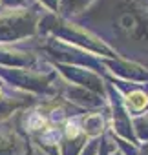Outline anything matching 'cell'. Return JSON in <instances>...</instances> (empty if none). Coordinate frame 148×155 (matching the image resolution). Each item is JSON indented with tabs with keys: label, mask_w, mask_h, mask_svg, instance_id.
Returning <instances> with one entry per match:
<instances>
[{
	"label": "cell",
	"mask_w": 148,
	"mask_h": 155,
	"mask_svg": "<svg viewBox=\"0 0 148 155\" xmlns=\"http://www.w3.org/2000/svg\"><path fill=\"white\" fill-rule=\"evenodd\" d=\"M33 2L39 4L44 11L53 13V15H59V0H33Z\"/></svg>",
	"instance_id": "cell-18"
},
{
	"label": "cell",
	"mask_w": 148,
	"mask_h": 155,
	"mask_svg": "<svg viewBox=\"0 0 148 155\" xmlns=\"http://www.w3.org/2000/svg\"><path fill=\"white\" fill-rule=\"evenodd\" d=\"M108 155H123V153H121V151H119V150L115 148V144H113V148H112V151H110Z\"/></svg>",
	"instance_id": "cell-22"
},
{
	"label": "cell",
	"mask_w": 148,
	"mask_h": 155,
	"mask_svg": "<svg viewBox=\"0 0 148 155\" xmlns=\"http://www.w3.org/2000/svg\"><path fill=\"white\" fill-rule=\"evenodd\" d=\"M101 62L104 66V71L115 79L126 81V82H137V84H148V69H144L143 66L113 57V58H106L101 57Z\"/></svg>",
	"instance_id": "cell-12"
},
{
	"label": "cell",
	"mask_w": 148,
	"mask_h": 155,
	"mask_svg": "<svg viewBox=\"0 0 148 155\" xmlns=\"http://www.w3.org/2000/svg\"><path fill=\"white\" fill-rule=\"evenodd\" d=\"M0 79L15 90L29 93L39 99L55 97V82L59 79L57 71L49 62L44 60L40 68L28 69V68H4L0 66Z\"/></svg>",
	"instance_id": "cell-3"
},
{
	"label": "cell",
	"mask_w": 148,
	"mask_h": 155,
	"mask_svg": "<svg viewBox=\"0 0 148 155\" xmlns=\"http://www.w3.org/2000/svg\"><path fill=\"white\" fill-rule=\"evenodd\" d=\"M97 148H99V139H93V140H90L84 146V150L81 151V155H95L97 153Z\"/></svg>",
	"instance_id": "cell-19"
},
{
	"label": "cell",
	"mask_w": 148,
	"mask_h": 155,
	"mask_svg": "<svg viewBox=\"0 0 148 155\" xmlns=\"http://www.w3.org/2000/svg\"><path fill=\"white\" fill-rule=\"evenodd\" d=\"M106 102H108V131H112L113 135L139 144L132 128V117L128 113V110L124 108L121 95L115 91V88L112 84L106 82Z\"/></svg>",
	"instance_id": "cell-5"
},
{
	"label": "cell",
	"mask_w": 148,
	"mask_h": 155,
	"mask_svg": "<svg viewBox=\"0 0 148 155\" xmlns=\"http://www.w3.org/2000/svg\"><path fill=\"white\" fill-rule=\"evenodd\" d=\"M29 142L17 131L13 120L0 122V155H26Z\"/></svg>",
	"instance_id": "cell-13"
},
{
	"label": "cell",
	"mask_w": 148,
	"mask_h": 155,
	"mask_svg": "<svg viewBox=\"0 0 148 155\" xmlns=\"http://www.w3.org/2000/svg\"><path fill=\"white\" fill-rule=\"evenodd\" d=\"M55 90H57V97H60L62 101L69 102L71 106H75L82 111H97V110L108 108V102L104 97H101V95H97L86 88L69 84V82L62 81L60 77L55 82Z\"/></svg>",
	"instance_id": "cell-7"
},
{
	"label": "cell",
	"mask_w": 148,
	"mask_h": 155,
	"mask_svg": "<svg viewBox=\"0 0 148 155\" xmlns=\"http://www.w3.org/2000/svg\"><path fill=\"white\" fill-rule=\"evenodd\" d=\"M26 155H46V153H44V151H40L39 148H35L33 144H29V146H28V151H26Z\"/></svg>",
	"instance_id": "cell-20"
},
{
	"label": "cell",
	"mask_w": 148,
	"mask_h": 155,
	"mask_svg": "<svg viewBox=\"0 0 148 155\" xmlns=\"http://www.w3.org/2000/svg\"><path fill=\"white\" fill-rule=\"evenodd\" d=\"M51 66L62 81H66L69 84H75V86H81V88H86V90L106 99V81L101 73L92 71L88 68H81V66H66V64H51Z\"/></svg>",
	"instance_id": "cell-8"
},
{
	"label": "cell",
	"mask_w": 148,
	"mask_h": 155,
	"mask_svg": "<svg viewBox=\"0 0 148 155\" xmlns=\"http://www.w3.org/2000/svg\"><path fill=\"white\" fill-rule=\"evenodd\" d=\"M44 64V58L31 48L29 40L20 44H0V66L4 68H28L35 69Z\"/></svg>",
	"instance_id": "cell-9"
},
{
	"label": "cell",
	"mask_w": 148,
	"mask_h": 155,
	"mask_svg": "<svg viewBox=\"0 0 148 155\" xmlns=\"http://www.w3.org/2000/svg\"><path fill=\"white\" fill-rule=\"evenodd\" d=\"M144 86H146V90H148V84H144Z\"/></svg>",
	"instance_id": "cell-23"
},
{
	"label": "cell",
	"mask_w": 148,
	"mask_h": 155,
	"mask_svg": "<svg viewBox=\"0 0 148 155\" xmlns=\"http://www.w3.org/2000/svg\"><path fill=\"white\" fill-rule=\"evenodd\" d=\"M44 9L39 4L18 9H0V44H20L39 35Z\"/></svg>",
	"instance_id": "cell-4"
},
{
	"label": "cell",
	"mask_w": 148,
	"mask_h": 155,
	"mask_svg": "<svg viewBox=\"0 0 148 155\" xmlns=\"http://www.w3.org/2000/svg\"><path fill=\"white\" fill-rule=\"evenodd\" d=\"M132 128H133V133L139 144L148 142V113L132 117Z\"/></svg>",
	"instance_id": "cell-16"
},
{
	"label": "cell",
	"mask_w": 148,
	"mask_h": 155,
	"mask_svg": "<svg viewBox=\"0 0 148 155\" xmlns=\"http://www.w3.org/2000/svg\"><path fill=\"white\" fill-rule=\"evenodd\" d=\"M33 4V0H0V9H18L28 8Z\"/></svg>",
	"instance_id": "cell-17"
},
{
	"label": "cell",
	"mask_w": 148,
	"mask_h": 155,
	"mask_svg": "<svg viewBox=\"0 0 148 155\" xmlns=\"http://www.w3.org/2000/svg\"><path fill=\"white\" fill-rule=\"evenodd\" d=\"M137 155H148V142L141 144V150H139V153H137Z\"/></svg>",
	"instance_id": "cell-21"
},
{
	"label": "cell",
	"mask_w": 148,
	"mask_h": 155,
	"mask_svg": "<svg viewBox=\"0 0 148 155\" xmlns=\"http://www.w3.org/2000/svg\"><path fill=\"white\" fill-rule=\"evenodd\" d=\"M39 35H49L60 42L81 48L97 57H106V58L115 57V53L106 44H103L97 37H93L86 29H82L79 24H75L73 20H68V18H62L59 15L48 13V11H44L42 18L39 22Z\"/></svg>",
	"instance_id": "cell-2"
},
{
	"label": "cell",
	"mask_w": 148,
	"mask_h": 155,
	"mask_svg": "<svg viewBox=\"0 0 148 155\" xmlns=\"http://www.w3.org/2000/svg\"><path fill=\"white\" fill-rule=\"evenodd\" d=\"M104 81L108 84H112L115 88V91L121 95V101L124 104V108L128 110L130 117H137V115H144L148 113V90L144 84H137V82H126L121 79L104 73Z\"/></svg>",
	"instance_id": "cell-6"
},
{
	"label": "cell",
	"mask_w": 148,
	"mask_h": 155,
	"mask_svg": "<svg viewBox=\"0 0 148 155\" xmlns=\"http://www.w3.org/2000/svg\"><path fill=\"white\" fill-rule=\"evenodd\" d=\"M81 115H75L64 122L59 140V155H81L84 146L90 142L81 128Z\"/></svg>",
	"instance_id": "cell-11"
},
{
	"label": "cell",
	"mask_w": 148,
	"mask_h": 155,
	"mask_svg": "<svg viewBox=\"0 0 148 155\" xmlns=\"http://www.w3.org/2000/svg\"><path fill=\"white\" fill-rule=\"evenodd\" d=\"M81 128L90 140L103 137L108 131V108L97 111H84L81 115Z\"/></svg>",
	"instance_id": "cell-14"
},
{
	"label": "cell",
	"mask_w": 148,
	"mask_h": 155,
	"mask_svg": "<svg viewBox=\"0 0 148 155\" xmlns=\"http://www.w3.org/2000/svg\"><path fill=\"white\" fill-rule=\"evenodd\" d=\"M37 101H39V97H33L29 93L15 90L0 79V122L11 120L18 111L29 108Z\"/></svg>",
	"instance_id": "cell-10"
},
{
	"label": "cell",
	"mask_w": 148,
	"mask_h": 155,
	"mask_svg": "<svg viewBox=\"0 0 148 155\" xmlns=\"http://www.w3.org/2000/svg\"><path fill=\"white\" fill-rule=\"evenodd\" d=\"M92 2L93 0H59V17L71 20L86 11Z\"/></svg>",
	"instance_id": "cell-15"
},
{
	"label": "cell",
	"mask_w": 148,
	"mask_h": 155,
	"mask_svg": "<svg viewBox=\"0 0 148 155\" xmlns=\"http://www.w3.org/2000/svg\"><path fill=\"white\" fill-rule=\"evenodd\" d=\"M71 20L106 44L115 57L148 69V0H93Z\"/></svg>",
	"instance_id": "cell-1"
}]
</instances>
